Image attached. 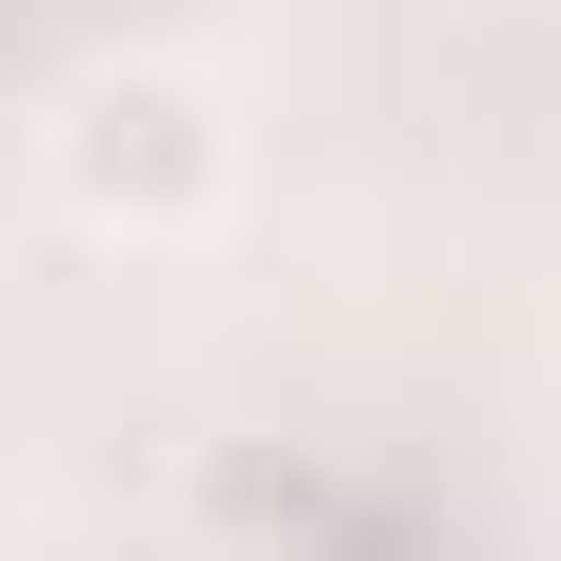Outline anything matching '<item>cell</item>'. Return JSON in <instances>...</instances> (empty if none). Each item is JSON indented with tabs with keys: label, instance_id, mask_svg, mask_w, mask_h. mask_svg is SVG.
I'll list each match as a JSON object with an SVG mask.
<instances>
[{
	"label": "cell",
	"instance_id": "cell-1",
	"mask_svg": "<svg viewBox=\"0 0 561 561\" xmlns=\"http://www.w3.org/2000/svg\"><path fill=\"white\" fill-rule=\"evenodd\" d=\"M41 201L121 261H181L241 221V101L201 81V60H81V81L41 101Z\"/></svg>",
	"mask_w": 561,
	"mask_h": 561
}]
</instances>
